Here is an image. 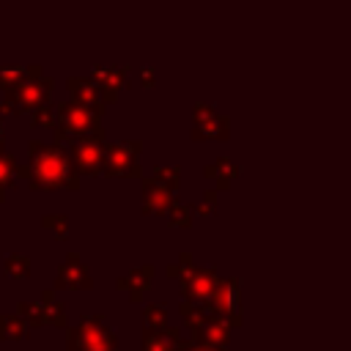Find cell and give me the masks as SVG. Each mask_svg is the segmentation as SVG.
<instances>
[{
    "instance_id": "6da1fadb",
    "label": "cell",
    "mask_w": 351,
    "mask_h": 351,
    "mask_svg": "<svg viewBox=\"0 0 351 351\" xmlns=\"http://www.w3.org/2000/svg\"><path fill=\"white\" fill-rule=\"evenodd\" d=\"M36 176L41 181V186H55L63 181L66 176V162L58 151H47L38 156V165H36Z\"/></svg>"
},
{
    "instance_id": "7a4b0ae2",
    "label": "cell",
    "mask_w": 351,
    "mask_h": 351,
    "mask_svg": "<svg viewBox=\"0 0 351 351\" xmlns=\"http://www.w3.org/2000/svg\"><path fill=\"white\" fill-rule=\"evenodd\" d=\"M11 269H14L19 277H25V274H27V261H25V258H8V271H11Z\"/></svg>"
}]
</instances>
